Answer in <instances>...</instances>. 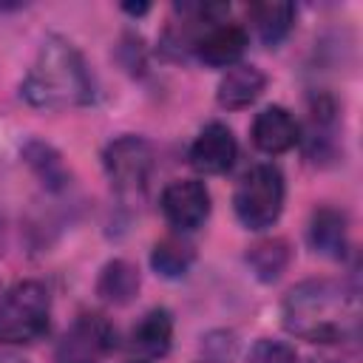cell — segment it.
I'll list each match as a JSON object with an SVG mask.
<instances>
[{"instance_id":"cell-17","label":"cell","mask_w":363,"mask_h":363,"mask_svg":"<svg viewBox=\"0 0 363 363\" xmlns=\"http://www.w3.org/2000/svg\"><path fill=\"white\" fill-rule=\"evenodd\" d=\"M247 264L252 267V272H255L261 281H275V278L286 269V264H289V247H286L284 238L258 241L255 247H250Z\"/></svg>"},{"instance_id":"cell-10","label":"cell","mask_w":363,"mask_h":363,"mask_svg":"<svg viewBox=\"0 0 363 363\" xmlns=\"http://www.w3.org/2000/svg\"><path fill=\"white\" fill-rule=\"evenodd\" d=\"M264 88H267V77H264L261 68H255V65H233L221 77L216 99H218L221 108L238 111V108H247L250 102H255Z\"/></svg>"},{"instance_id":"cell-22","label":"cell","mask_w":363,"mask_h":363,"mask_svg":"<svg viewBox=\"0 0 363 363\" xmlns=\"http://www.w3.org/2000/svg\"><path fill=\"white\" fill-rule=\"evenodd\" d=\"M74 363H88V360H74Z\"/></svg>"},{"instance_id":"cell-1","label":"cell","mask_w":363,"mask_h":363,"mask_svg":"<svg viewBox=\"0 0 363 363\" xmlns=\"http://www.w3.org/2000/svg\"><path fill=\"white\" fill-rule=\"evenodd\" d=\"M20 91L28 105L43 111L79 108L94 99V82L82 54L74 43L57 34L43 40Z\"/></svg>"},{"instance_id":"cell-6","label":"cell","mask_w":363,"mask_h":363,"mask_svg":"<svg viewBox=\"0 0 363 363\" xmlns=\"http://www.w3.org/2000/svg\"><path fill=\"white\" fill-rule=\"evenodd\" d=\"M162 213L179 230H196L210 216V193L199 179H176L162 190Z\"/></svg>"},{"instance_id":"cell-19","label":"cell","mask_w":363,"mask_h":363,"mask_svg":"<svg viewBox=\"0 0 363 363\" xmlns=\"http://www.w3.org/2000/svg\"><path fill=\"white\" fill-rule=\"evenodd\" d=\"M247 363H298V354L289 343L284 340H272V337H261L252 349Z\"/></svg>"},{"instance_id":"cell-11","label":"cell","mask_w":363,"mask_h":363,"mask_svg":"<svg viewBox=\"0 0 363 363\" xmlns=\"http://www.w3.org/2000/svg\"><path fill=\"white\" fill-rule=\"evenodd\" d=\"M116 343L113 326L102 315H82L65 335L62 354H99Z\"/></svg>"},{"instance_id":"cell-12","label":"cell","mask_w":363,"mask_h":363,"mask_svg":"<svg viewBox=\"0 0 363 363\" xmlns=\"http://www.w3.org/2000/svg\"><path fill=\"white\" fill-rule=\"evenodd\" d=\"M309 244L326 258H343L346 252V216L335 207H320L309 221Z\"/></svg>"},{"instance_id":"cell-8","label":"cell","mask_w":363,"mask_h":363,"mask_svg":"<svg viewBox=\"0 0 363 363\" xmlns=\"http://www.w3.org/2000/svg\"><path fill=\"white\" fill-rule=\"evenodd\" d=\"M193 48H196L199 60H204L207 65H216V68L233 65V62H238V57L247 48V31L238 23L221 20L216 26H210L204 34H199Z\"/></svg>"},{"instance_id":"cell-15","label":"cell","mask_w":363,"mask_h":363,"mask_svg":"<svg viewBox=\"0 0 363 363\" xmlns=\"http://www.w3.org/2000/svg\"><path fill=\"white\" fill-rule=\"evenodd\" d=\"M250 17H252V23L258 28V37L264 40V45H278L292 31L295 6L292 3H275V0L252 3L250 6Z\"/></svg>"},{"instance_id":"cell-2","label":"cell","mask_w":363,"mask_h":363,"mask_svg":"<svg viewBox=\"0 0 363 363\" xmlns=\"http://www.w3.org/2000/svg\"><path fill=\"white\" fill-rule=\"evenodd\" d=\"M284 326L312 343L343 340L357 323V306L352 292L335 281H303L284 298Z\"/></svg>"},{"instance_id":"cell-5","label":"cell","mask_w":363,"mask_h":363,"mask_svg":"<svg viewBox=\"0 0 363 363\" xmlns=\"http://www.w3.org/2000/svg\"><path fill=\"white\" fill-rule=\"evenodd\" d=\"M102 162H105L111 187L122 199L128 201L142 199V193L147 190L150 173H153V147L147 139L133 136V133L119 136L105 147Z\"/></svg>"},{"instance_id":"cell-9","label":"cell","mask_w":363,"mask_h":363,"mask_svg":"<svg viewBox=\"0 0 363 363\" xmlns=\"http://www.w3.org/2000/svg\"><path fill=\"white\" fill-rule=\"evenodd\" d=\"M252 142L258 150H264L269 156L284 153L298 142V122L292 119V113L286 108L269 105L252 119Z\"/></svg>"},{"instance_id":"cell-3","label":"cell","mask_w":363,"mask_h":363,"mask_svg":"<svg viewBox=\"0 0 363 363\" xmlns=\"http://www.w3.org/2000/svg\"><path fill=\"white\" fill-rule=\"evenodd\" d=\"M51 301L40 281H20L0 298V343H31L48 329Z\"/></svg>"},{"instance_id":"cell-21","label":"cell","mask_w":363,"mask_h":363,"mask_svg":"<svg viewBox=\"0 0 363 363\" xmlns=\"http://www.w3.org/2000/svg\"><path fill=\"white\" fill-rule=\"evenodd\" d=\"M125 11H130V14H142V11H147V6L142 3V6H125Z\"/></svg>"},{"instance_id":"cell-18","label":"cell","mask_w":363,"mask_h":363,"mask_svg":"<svg viewBox=\"0 0 363 363\" xmlns=\"http://www.w3.org/2000/svg\"><path fill=\"white\" fill-rule=\"evenodd\" d=\"M23 156L31 164V170L43 179V184L57 190V187H62L68 182V170H65V164H62V159H60V153L54 147L43 145V142H28Z\"/></svg>"},{"instance_id":"cell-16","label":"cell","mask_w":363,"mask_h":363,"mask_svg":"<svg viewBox=\"0 0 363 363\" xmlns=\"http://www.w3.org/2000/svg\"><path fill=\"white\" fill-rule=\"evenodd\" d=\"M196 261V250L184 238H162L150 252V267L162 278H182Z\"/></svg>"},{"instance_id":"cell-7","label":"cell","mask_w":363,"mask_h":363,"mask_svg":"<svg viewBox=\"0 0 363 363\" xmlns=\"http://www.w3.org/2000/svg\"><path fill=\"white\" fill-rule=\"evenodd\" d=\"M235 153H238V145H235L233 130L221 122H210L201 128V133L190 145V164L199 173L216 176L233 167Z\"/></svg>"},{"instance_id":"cell-23","label":"cell","mask_w":363,"mask_h":363,"mask_svg":"<svg viewBox=\"0 0 363 363\" xmlns=\"http://www.w3.org/2000/svg\"><path fill=\"white\" fill-rule=\"evenodd\" d=\"M133 363H142V360H133Z\"/></svg>"},{"instance_id":"cell-20","label":"cell","mask_w":363,"mask_h":363,"mask_svg":"<svg viewBox=\"0 0 363 363\" xmlns=\"http://www.w3.org/2000/svg\"><path fill=\"white\" fill-rule=\"evenodd\" d=\"M0 363H26L23 357H14V354H0Z\"/></svg>"},{"instance_id":"cell-13","label":"cell","mask_w":363,"mask_h":363,"mask_svg":"<svg viewBox=\"0 0 363 363\" xmlns=\"http://www.w3.org/2000/svg\"><path fill=\"white\" fill-rule=\"evenodd\" d=\"M133 349H139L145 357H162L170 349L173 340V318L167 309H150L139 318V323L130 332Z\"/></svg>"},{"instance_id":"cell-4","label":"cell","mask_w":363,"mask_h":363,"mask_svg":"<svg viewBox=\"0 0 363 363\" xmlns=\"http://www.w3.org/2000/svg\"><path fill=\"white\" fill-rule=\"evenodd\" d=\"M233 207L238 221L247 230H264L272 227L284 207V176L275 164L264 162L250 167L233 196Z\"/></svg>"},{"instance_id":"cell-14","label":"cell","mask_w":363,"mask_h":363,"mask_svg":"<svg viewBox=\"0 0 363 363\" xmlns=\"http://www.w3.org/2000/svg\"><path fill=\"white\" fill-rule=\"evenodd\" d=\"M139 292V269L130 261H108L96 278V295L108 303L125 306L133 301V295Z\"/></svg>"}]
</instances>
